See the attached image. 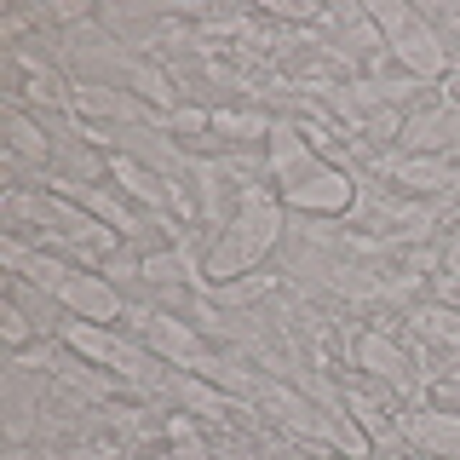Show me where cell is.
Instances as JSON below:
<instances>
[{
  "instance_id": "obj_1",
  "label": "cell",
  "mask_w": 460,
  "mask_h": 460,
  "mask_svg": "<svg viewBox=\"0 0 460 460\" xmlns=\"http://www.w3.org/2000/svg\"><path fill=\"white\" fill-rule=\"evenodd\" d=\"M380 18L397 29V52L409 58V64L420 69V75H438V69H443V47H438V40H431L426 29L409 18V12H380Z\"/></svg>"
},
{
  "instance_id": "obj_2",
  "label": "cell",
  "mask_w": 460,
  "mask_h": 460,
  "mask_svg": "<svg viewBox=\"0 0 460 460\" xmlns=\"http://www.w3.org/2000/svg\"><path fill=\"white\" fill-rule=\"evenodd\" d=\"M58 294H64L69 305H81L86 316H115V311H121V305H115V294H110L104 282H93V277H64Z\"/></svg>"
}]
</instances>
